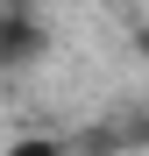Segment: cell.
I'll use <instances>...</instances> for the list:
<instances>
[{"mask_svg":"<svg viewBox=\"0 0 149 156\" xmlns=\"http://www.w3.org/2000/svg\"><path fill=\"white\" fill-rule=\"evenodd\" d=\"M0 14H7V0H0Z\"/></svg>","mask_w":149,"mask_h":156,"instance_id":"3","label":"cell"},{"mask_svg":"<svg viewBox=\"0 0 149 156\" xmlns=\"http://www.w3.org/2000/svg\"><path fill=\"white\" fill-rule=\"evenodd\" d=\"M7 156H71L57 135H21V142H7Z\"/></svg>","mask_w":149,"mask_h":156,"instance_id":"2","label":"cell"},{"mask_svg":"<svg viewBox=\"0 0 149 156\" xmlns=\"http://www.w3.org/2000/svg\"><path fill=\"white\" fill-rule=\"evenodd\" d=\"M7 7H14V0H7Z\"/></svg>","mask_w":149,"mask_h":156,"instance_id":"4","label":"cell"},{"mask_svg":"<svg viewBox=\"0 0 149 156\" xmlns=\"http://www.w3.org/2000/svg\"><path fill=\"white\" fill-rule=\"evenodd\" d=\"M43 50H50V36H43V21L29 7H7V14H0V78H7V71H29Z\"/></svg>","mask_w":149,"mask_h":156,"instance_id":"1","label":"cell"}]
</instances>
